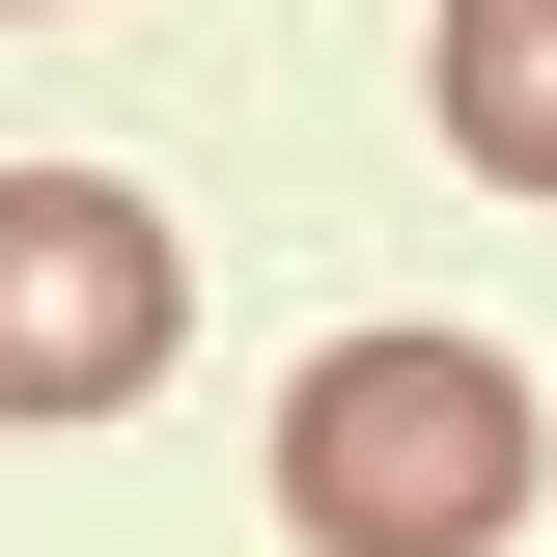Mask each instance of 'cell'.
<instances>
[{
    "instance_id": "obj_1",
    "label": "cell",
    "mask_w": 557,
    "mask_h": 557,
    "mask_svg": "<svg viewBox=\"0 0 557 557\" xmlns=\"http://www.w3.org/2000/svg\"><path fill=\"white\" fill-rule=\"evenodd\" d=\"M278 530L307 557H474V530H530V391L474 335H335L278 391Z\"/></svg>"
},
{
    "instance_id": "obj_2",
    "label": "cell",
    "mask_w": 557,
    "mask_h": 557,
    "mask_svg": "<svg viewBox=\"0 0 557 557\" xmlns=\"http://www.w3.org/2000/svg\"><path fill=\"white\" fill-rule=\"evenodd\" d=\"M168 223L112 196V168H0V418H112L168 391Z\"/></svg>"
},
{
    "instance_id": "obj_3",
    "label": "cell",
    "mask_w": 557,
    "mask_h": 557,
    "mask_svg": "<svg viewBox=\"0 0 557 557\" xmlns=\"http://www.w3.org/2000/svg\"><path fill=\"white\" fill-rule=\"evenodd\" d=\"M446 139L502 196H557V0H446Z\"/></svg>"
}]
</instances>
